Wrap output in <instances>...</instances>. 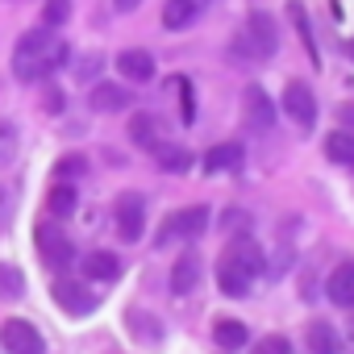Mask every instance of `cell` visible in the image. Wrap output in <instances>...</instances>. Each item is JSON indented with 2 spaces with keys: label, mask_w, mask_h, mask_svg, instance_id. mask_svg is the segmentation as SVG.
<instances>
[{
  "label": "cell",
  "mask_w": 354,
  "mask_h": 354,
  "mask_svg": "<svg viewBox=\"0 0 354 354\" xmlns=\"http://www.w3.org/2000/svg\"><path fill=\"white\" fill-rule=\"evenodd\" d=\"M71 59V46L55 34V30H30L17 46H13V75L21 84H34V80H46L55 75L59 67H67Z\"/></svg>",
  "instance_id": "1"
},
{
  "label": "cell",
  "mask_w": 354,
  "mask_h": 354,
  "mask_svg": "<svg viewBox=\"0 0 354 354\" xmlns=\"http://www.w3.org/2000/svg\"><path fill=\"white\" fill-rule=\"evenodd\" d=\"M279 50V26L271 21V13H250L246 17V26H242V34L234 38V55H242V59H250V63H263V59H271Z\"/></svg>",
  "instance_id": "2"
},
{
  "label": "cell",
  "mask_w": 354,
  "mask_h": 354,
  "mask_svg": "<svg viewBox=\"0 0 354 354\" xmlns=\"http://www.w3.org/2000/svg\"><path fill=\"white\" fill-rule=\"evenodd\" d=\"M209 209L205 205H188V209H175L162 230H158V246H171V242H196L205 230H209Z\"/></svg>",
  "instance_id": "3"
},
{
  "label": "cell",
  "mask_w": 354,
  "mask_h": 354,
  "mask_svg": "<svg viewBox=\"0 0 354 354\" xmlns=\"http://www.w3.org/2000/svg\"><path fill=\"white\" fill-rule=\"evenodd\" d=\"M34 246H38V259H42L50 271H63V267H71V259H75V242H71L55 221H38V225H34Z\"/></svg>",
  "instance_id": "4"
},
{
  "label": "cell",
  "mask_w": 354,
  "mask_h": 354,
  "mask_svg": "<svg viewBox=\"0 0 354 354\" xmlns=\"http://www.w3.org/2000/svg\"><path fill=\"white\" fill-rule=\"evenodd\" d=\"M113 225H117L121 242H138L142 230H146V201H142L138 192L117 196V205H113Z\"/></svg>",
  "instance_id": "5"
},
{
  "label": "cell",
  "mask_w": 354,
  "mask_h": 354,
  "mask_svg": "<svg viewBox=\"0 0 354 354\" xmlns=\"http://www.w3.org/2000/svg\"><path fill=\"white\" fill-rule=\"evenodd\" d=\"M279 109H283L300 129H313V125H317V96H313V88H308V84H300V80H292V84L283 88Z\"/></svg>",
  "instance_id": "6"
},
{
  "label": "cell",
  "mask_w": 354,
  "mask_h": 354,
  "mask_svg": "<svg viewBox=\"0 0 354 354\" xmlns=\"http://www.w3.org/2000/svg\"><path fill=\"white\" fill-rule=\"evenodd\" d=\"M0 346L13 350V354H42V350H46L42 333H38L30 321H21V317H9L5 325H0Z\"/></svg>",
  "instance_id": "7"
},
{
  "label": "cell",
  "mask_w": 354,
  "mask_h": 354,
  "mask_svg": "<svg viewBox=\"0 0 354 354\" xmlns=\"http://www.w3.org/2000/svg\"><path fill=\"white\" fill-rule=\"evenodd\" d=\"M201 275H205L201 254H196V250H184L180 259H175V267H171V279H167L171 296H192V292H196V283H201Z\"/></svg>",
  "instance_id": "8"
},
{
  "label": "cell",
  "mask_w": 354,
  "mask_h": 354,
  "mask_svg": "<svg viewBox=\"0 0 354 354\" xmlns=\"http://www.w3.org/2000/svg\"><path fill=\"white\" fill-rule=\"evenodd\" d=\"M250 283H254V275L230 254V250H221V259H217V288L230 296V300H238V296H246L250 292Z\"/></svg>",
  "instance_id": "9"
},
{
  "label": "cell",
  "mask_w": 354,
  "mask_h": 354,
  "mask_svg": "<svg viewBox=\"0 0 354 354\" xmlns=\"http://www.w3.org/2000/svg\"><path fill=\"white\" fill-rule=\"evenodd\" d=\"M246 125L254 129V133H271L275 129V104H271V96L259 88V84H250L246 88Z\"/></svg>",
  "instance_id": "10"
},
{
  "label": "cell",
  "mask_w": 354,
  "mask_h": 354,
  "mask_svg": "<svg viewBox=\"0 0 354 354\" xmlns=\"http://www.w3.org/2000/svg\"><path fill=\"white\" fill-rule=\"evenodd\" d=\"M242 162H246V146H242V142H217V146H209L205 158H201L205 175H225V171H238Z\"/></svg>",
  "instance_id": "11"
},
{
  "label": "cell",
  "mask_w": 354,
  "mask_h": 354,
  "mask_svg": "<svg viewBox=\"0 0 354 354\" xmlns=\"http://www.w3.org/2000/svg\"><path fill=\"white\" fill-rule=\"evenodd\" d=\"M55 300H59V308H67L71 317H88L92 308H96V296L80 283V279H55Z\"/></svg>",
  "instance_id": "12"
},
{
  "label": "cell",
  "mask_w": 354,
  "mask_h": 354,
  "mask_svg": "<svg viewBox=\"0 0 354 354\" xmlns=\"http://www.w3.org/2000/svg\"><path fill=\"white\" fill-rule=\"evenodd\" d=\"M88 104H92V113H125V109L133 104V96H129V88H121V84L96 80L92 92H88Z\"/></svg>",
  "instance_id": "13"
},
{
  "label": "cell",
  "mask_w": 354,
  "mask_h": 354,
  "mask_svg": "<svg viewBox=\"0 0 354 354\" xmlns=\"http://www.w3.org/2000/svg\"><path fill=\"white\" fill-rule=\"evenodd\" d=\"M117 71H121L125 84L146 88V84L154 80V55H150V50H121V55H117Z\"/></svg>",
  "instance_id": "14"
},
{
  "label": "cell",
  "mask_w": 354,
  "mask_h": 354,
  "mask_svg": "<svg viewBox=\"0 0 354 354\" xmlns=\"http://www.w3.org/2000/svg\"><path fill=\"white\" fill-rule=\"evenodd\" d=\"M209 9V0H167L162 9V26L167 30H192Z\"/></svg>",
  "instance_id": "15"
},
{
  "label": "cell",
  "mask_w": 354,
  "mask_h": 354,
  "mask_svg": "<svg viewBox=\"0 0 354 354\" xmlns=\"http://www.w3.org/2000/svg\"><path fill=\"white\" fill-rule=\"evenodd\" d=\"M75 209H80V192H75V184H71V180H55L50 192H46V213H50L55 221H67Z\"/></svg>",
  "instance_id": "16"
},
{
  "label": "cell",
  "mask_w": 354,
  "mask_h": 354,
  "mask_svg": "<svg viewBox=\"0 0 354 354\" xmlns=\"http://www.w3.org/2000/svg\"><path fill=\"white\" fill-rule=\"evenodd\" d=\"M129 138H133V146H138V150H146V154H158V146L167 142L162 125H158L154 117H146V113H138V117L129 121Z\"/></svg>",
  "instance_id": "17"
},
{
  "label": "cell",
  "mask_w": 354,
  "mask_h": 354,
  "mask_svg": "<svg viewBox=\"0 0 354 354\" xmlns=\"http://www.w3.org/2000/svg\"><path fill=\"white\" fill-rule=\"evenodd\" d=\"M225 250H230V254H234V259H238V263H242V267H246L250 275H254V279H259V275L267 271V254H263V246H259V242H254L250 234L234 238V242H230Z\"/></svg>",
  "instance_id": "18"
},
{
  "label": "cell",
  "mask_w": 354,
  "mask_h": 354,
  "mask_svg": "<svg viewBox=\"0 0 354 354\" xmlns=\"http://www.w3.org/2000/svg\"><path fill=\"white\" fill-rule=\"evenodd\" d=\"M84 275L88 279H100V283H113L121 275V259L113 250H88L84 254Z\"/></svg>",
  "instance_id": "19"
},
{
  "label": "cell",
  "mask_w": 354,
  "mask_h": 354,
  "mask_svg": "<svg viewBox=\"0 0 354 354\" xmlns=\"http://www.w3.org/2000/svg\"><path fill=\"white\" fill-rule=\"evenodd\" d=\"M325 292H329V300H333L337 308H354V259H350V263H342V267L329 275Z\"/></svg>",
  "instance_id": "20"
},
{
  "label": "cell",
  "mask_w": 354,
  "mask_h": 354,
  "mask_svg": "<svg viewBox=\"0 0 354 354\" xmlns=\"http://www.w3.org/2000/svg\"><path fill=\"white\" fill-rule=\"evenodd\" d=\"M288 17H292V26H296V38H300V46H304L308 63L321 67V50H317V42H313V21H308V13H304L300 0H292V5H288Z\"/></svg>",
  "instance_id": "21"
},
{
  "label": "cell",
  "mask_w": 354,
  "mask_h": 354,
  "mask_svg": "<svg viewBox=\"0 0 354 354\" xmlns=\"http://www.w3.org/2000/svg\"><path fill=\"white\" fill-rule=\"evenodd\" d=\"M154 158H158V167H162V171H171V175H184V171L192 167V150H184L180 142H162Z\"/></svg>",
  "instance_id": "22"
},
{
  "label": "cell",
  "mask_w": 354,
  "mask_h": 354,
  "mask_svg": "<svg viewBox=\"0 0 354 354\" xmlns=\"http://www.w3.org/2000/svg\"><path fill=\"white\" fill-rule=\"evenodd\" d=\"M246 337H250V333H246V325H242V321H234V317H225V321H217V325H213V342H217L221 350H242V346H246Z\"/></svg>",
  "instance_id": "23"
},
{
  "label": "cell",
  "mask_w": 354,
  "mask_h": 354,
  "mask_svg": "<svg viewBox=\"0 0 354 354\" xmlns=\"http://www.w3.org/2000/svg\"><path fill=\"white\" fill-rule=\"evenodd\" d=\"M325 154H329L333 162H354V133L333 129V133L325 138Z\"/></svg>",
  "instance_id": "24"
},
{
  "label": "cell",
  "mask_w": 354,
  "mask_h": 354,
  "mask_svg": "<svg viewBox=\"0 0 354 354\" xmlns=\"http://www.w3.org/2000/svg\"><path fill=\"white\" fill-rule=\"evenodd\" d=\"M100 75H104V55H100V50H92V55H84V59L75 63V84L92 88Z\"/></svg>",
  "instance_id": "25"
},
{
  "label": "cell",
  "mask_w": 354,
  "mask_h": 354,
  "mask_svg": "<svg viewBox=\"0 0 354 354\" xmlns=\"http://www.w3.org/2000/svg\"><path fill=\"white\" fill-rule=\"evenodd\" d=\"M175 92H180V121L196 125V88H192V80L180 75V80H175Z\"/></svg>",
  "instance_id": "26"
},
{
  "label": "cell",
  "mask_w": 354,
  "mask_h": 354,
  "mask_svg": "<svg viewBox=\"0 0 354 354\" xmlns=\"http://www.w3.org/2000/svg\"><path fill=\"white\" fill-rule=\"evenodd\" d=\"M84 175H88V158L84 154H63L59 162H55V180H84Z\"/></svg>",
  "instance_id": "27"
},
{
  "label": "cell",
  "mask_w": 354,
  "mask_h": 354,
  "mask_svg": "<svg viewBox=\"0 0 354 354\" xmlns=\"http://www.w3.org/2000/svg\"><path fill=\"white\" fill-rule=\"evenodd\" d=\"M17 158V125L0 117V167H9Z\"/></svg>",
  "instance_id": "28"
},
{
  "label": "cell",
  "mask_w": 354,
  "mask_h": 354,
  "mask_svg": "<svg viewBox=\"0 0 354 354\" xmlns=\"http://www.w3.org/2000/svg\"><path fill=\"white\" fill-rule=\"evenodd\" d=\"M21 292H26V279H21V271L0 263V296H5V300H17Z\"/></svg>",
  "instance_id": "29"
},
{
  "label": "cell",
  "mask_w": 354,
  "mask_h": 354,
  "mask_svg": "<svg viewBox=\"0 0 354 354\" xmlns=\"http://www.w3.org/2000/svg\"><path fill=\"white\" fill-rule=\"evenodd\" d=\"M308 346H313V350H337V333H333V325L313 321V325H308Z\"/></svg>",
  "instance_id": "30"
},
{
  "label": "cell",
  "mask_w": 354,
  "mask_h": 354,
  "mask_svg": "<svg viewBox=\"0 0 354 354\" xmlns=\"http://www.w3.org/2000/svg\"><path fill=\"white\" fill-rule=\"evenodd\" d=\"M67 17H71V0H46L42 5V26L46 30H59Z\"/></svg>",
  "instance_id": "31"
},
{
  "label": "cell",
  "mask_w": 354,
  "mask_h": 354,
  "mask_svg": "<svg viewBox=\"0 0 354 354\" xmlns=\"http://www.w3.org/2000/svg\"><path fill=\"white\" fill-rule=\"evenodd\" d=\"M46 113H63V96L59 92H46Z\"/></svg>",
  "instance_id": "32"
},
{
  "label": "cell",
  "mask_w": 354,
  "mask_h": 354,
  "mask_svg": "<svg viewBox=\"0 0 354 354\" xmlns=\"http://www.w3.org/2000/svg\"><path fill=\"white\" fill-rule=\"evenodd\" d=\"M138 5H142V0H113V9H117V13H133Z\"/></svg>",
  "instance_id": "33"
},
{
  "label": "cell",
  "mask_w": 354,
  "mask_h": 354,
  "mask_svg": "<svg viewBox=\"0 0 354 354\" xmlns=\"http://www.w3.org/2000/svg\"><path fill=\"white\" fill-rule=\"evenodd\" d=\"M263 350H288V342H283V337H267V346H263Z\"/></svg>",
  "instance_id": "34"
},
{
  "label": "cell",
  "mask_w": 354,
  "mask_h": 354,
  "mask_svg": "<svg viewBox=\"0 0 354 354\" xmlns=\"http://www.w3.org/2000/svg\"><path fill=\"white\" fill-rule=\"evenodd\" d=\"M342 121H346V125H354V104H346V109H342Z\"/></svg>",
  "instance_id": "35"
},
{
  "label": "cell",
  "mask_w": 354,
  "mask_h": 354,
  "mask_svg": "<svg viewBox=\"0 0 354 354\" xmlns=\"http://www.w3.org/2000/svg\"><path fill=\"white\" fill-rule=\"evenodd\" d=\"M350 55H354V42H350Z\"/></svg>",
  "instance_id": "36"
}]
</instances>
